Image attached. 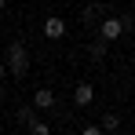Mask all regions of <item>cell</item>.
I'll return each mask as SVG.
<instances>
[{
  "label": "cell",
  "instance_id": "1",
  "mask_svg": "<svg viewBox=\"0 0 135 135\" xmlns=\"http://www.w3.org/2000/svg\"><path fill=\"white\" fill-rule=\"evenodd\" d=\"M4 66L11 69L15 77H26V69H29V51H26L22 40H11V44H7V62H4Z\"/></svg>",
  "mask_w": 135,
  "mask_h": 135
},
{
  "label": "cell",
  "instance_id": "2",
  "mask_svg": "<svg viewBox=\"0 0 135 135\" xmlns=\"http://www.w3.org/2000/svg\"><path fill=\"white\" fill-rule=\"evenodd\" d=\"M132 26H135V22L128 18V15H124V18H102V26H99V37L110 44V40H120V37H124Z\"/></svg>",
  "mask_w": 135,
  "mask_h": 135
},
{
  "label": "cell",
  "instance_id": "3",
  "mask_svg": "<svg viewBox=\"0 0 135 135\" xmlns=\"http://www.w3.org/2000/svg\"><path fill=\"white\" fill-rule=\"evenodd\" d=\"M73 102H77V106H91V102H95V84L80 80V84L73 88Z\"/></svg>",
  "mask_w": 135,
  "mask_h": 135
},
{
  "label": "cell",
  "instance_id": "4",
  "mask_svg": "<svg viewBox=\"0 0 135 135\" xmlns=\"http://www.w3.org/2000/svg\"><path fill=\"white\" fill-rule=\"evenodd\" d=\"M44 37L47 40H62V37H66V22H62L59 15H51V18L44 22Z\"/></svg>",
  "mask_w": 135,
  "mask_h": 135
},
{
  "label": "cell",
  "instance_id": "5",
  "mask_svg": "<svg viewBox=\"0 0 135 135\" xmlns=\"http://www.w3.org/2000/svg\"><path fill=\"white\" fill-rule=\"evenodd\" d=\"M33 106H37V110H51V106H55V95H51V88H37V95H33Z\"/></svg>",
  "mask_w": 135,
  "mask_h": 135
},
{
  "label": "cell",
  "instance_id": "6",
  "mask_svg": "<svg viewBox=\"0 0 135 135\" xmlns=\"http://www.w3.org/2000/svg\"><path fill=\"white\" fill-rule=\"evenodd\" d=\"M88 59H91V62H102V59H106V40H102V37L88 44Z\"/></svg>",
  "mask_w": 135,
  "mask_h": 135
},
{
  "label": "cell",
  "instance_id": "7",
  "mask_svg": "<svg viewBox=\"0 0 135 135\" xmlns=\"http://www.w3.org/2000/svg\"><path fill=\"white\" fill-rule=\"evenodd\" d=\"M99 128H102V132H117V128H120V117H117V113H106Z\"/></svg>",
  "mask_w": 135,
  "mask_h": 135
},
{
  "label": "cell",
  "instance_id": "8",
  "mask_svg": "<svg viewBox=\"0 0 135 135\" xmlns=\"http://www.w3.org/2000/svg\"><path fill=\"white\" fill-rule=\"evenodd\" d=\"M29 135H51V128H47L44 120H37V117H33V120H29Z\"/></svg>",
  "mask_w": 135,
  "mask_h": 135
},
{
  "label": "cell",
  "instance_id": "9",
  "mask_svg": "<svg viewBox=\"0 0 135 135\" xmlns=\"http://www.w3.org/2000/svg\"><path fill=\"white\" fill-rule=\"evenodd\" d=\"M99 11H102V7H95V4H91V7H84V15H80V18H84V26H95Z\"/></svg>",
  "mask_w": 135,
  "mask_h": 135
},
{
  "label": "cell",
  "instance_id": "10",
  "mask_svg": "<svg viewBox=\"0 0 135 135\" xmlns=\"http://www.w3.org/2000/svg\"><path fill=\"white\" fill-rule=\"evenodd\" d=\"M18 120L29 124V120H33V106H22V110H18Z\"/></svg>",
  "mask_w": 135,
  "mask_h": 135
},
{
  "label": "cell",
  "instance_id": "11",
  "mask_svg": "<svg viewBox=\"0 0 135 135\" xmlns=\"http://www.w3.org/2000/svg\"><path fill=\"white\" fill-rule=\"evenodd\" d=\"M80 135H106V132H102V128H95V124H88V128H84Z\"/></svg>",
  "mask_w": 135,
  "mask_h": 135
},
{
  "label": "cell",
  "instance_id": "12",
  "mask_svg": "<svg viewBox=\"0 0 135 135\" xmlns=\"http://www.w3.org/2000/svg\"><path fill=\"white\" fill-rule=\"evenodd\" d=\"M4 73H7V66H4V62H0V80H4Z\"/></svg>",
  "mask_w": 135,
  "mask_h": 135
},
{
  "label": "cell",
  "instance_id": "13",
  "mask_svg": "<svg viewBox=\"0 0 135 135\" xmlns=\"http://www.w3.org/2000/svg\"><path fill=\"white\" fill-rule=\"evenodd\" d=\"M4 7H7V0H0V11H4Z\"/></svg>",
  "mask_w": 135,
  "mask_h": 135
},
{
  "label": "cell",
  "instance_id": "14",
  "mask_svg": "<svg viewBox=\"0 0 135 135\" xmlns=\"http://www.w3.org/2000/svg\"><path fill=\"white\" fill-rule=\"evenodd\" d=\"M110 135H113V132H110Z\"/></svg>",
  "mask_w": 135,
  "mask_h": 135
}]
</instances>
